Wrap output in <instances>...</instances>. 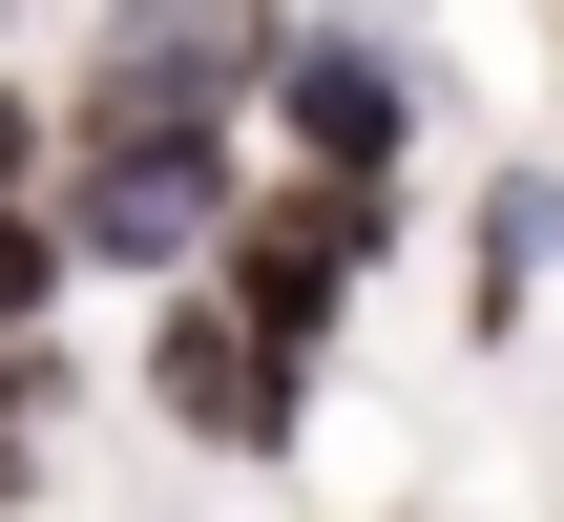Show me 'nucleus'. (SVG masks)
Here are the masks:
<instances>
[{"label": "nucleus", "instance_id": "nucleus-1", "mask_svg": "<svg viewBox=\"0 0 564 522\" xmlns=\"http://www.w3.org/2000/svg\"><path fill=\"white\" fill-rule=\"evenodd\" d=\"M251 126H167V105H63V251H84V293H188L209 251H230V209H251Z\"/></svg>", "mask_w": 564, "mask_h": 522}, {"label": "nucleus", "instance_id": "nucleus-2", "mask_svg": "<svg viewBox=\"0 0 564 522\" xmlns=\"http://www.w3.org/2000/svg\"><path fill=\"white\" fill-rule=\"evenodd\" d=\"M398 272H419V188H335V167H251V209H230V251H209V293H230L272 356H314V377H335V335H356Z\"/></svg>", "mask_w": 564, "mask_h": 522}, {"label": "nucleus", "instance_id": "nucleus-3", "mask_svg": "<svg viewBox=\"0 0 564 522\" xmlns=\"http://www.w3.org/2000/svg\"><path fill=\"white\" fill-rule=\"evenodd\" d=\"M314 398H335V377H314V356H272L209 272H188V293H147V335H126V418H147L167 460H209V481H272V460L314 439Z\"/></svg>", "mask_w": 564, "mask_h": 522}, {"label": "nucleus", "instance_id": "nucleus-4", "mask_svg": "<svg viewBox=\"0 0 564 522\" xmlns=\"http://www.w3.org/2000/svg\"><path fill=\"white\" fill-rule=\"evenodd\" d=\"M314 0H84V63L63 105H167V126H251L272 146V63H293Z\"/></svg>", "mask_w": 564, "mask_h": 522}, {"label": "nucleus", "instance_id": "nucleus-5", "mask_svg": "<svg viewBox=\"0 0 564 522\" xmlns=\"http://www.w3.org/2000/svg\"><path fill=\"white\" fill-rule=\"evenodd\" d=\"M419 146H440V63H419V21H293V63H272V167L419 188Z\"/></svg>", "mask_w": 564, "mask_h": 522}, {"label": "nucleus", "instance_id": "nucleus-6", "mask_svg": "<svg viewBox=\"0 0 564 522\" xmlns=\"http://www.w3.org/2000/svg\"><path fill=\"white\" fill-rule=\"evenodd\" d=\"M544 293H564V167H502V188L460 209V314H481V335H523Z\"/></svg>", "mask_w": 564, "mask_h": 522}, {"label": "nucleus", "instance_id": "nucleus-7", "mask_svg": "<svg viewBox=\"0 0 564 522\" xmlns=\"http://www.w3.org/2000/svg\"><path fill=\"white\" fill-rule=\"evenodd\" d=\"M63 398H84V356H63V335H21V356H0V522L63 481Z\"/></svg>", "mask_w": 564, "mask_h": 522}, {"label": "nucleus", "instance_id": "nucleus-8", "mask_svg": "<svg viewBox=\"0 0 564 522\" xmlns=\"http://www.w3.org/2000/svg\"><path fill=\"white\" fill-rule=\"evenodd\" d=\"M84 314V251H63V209H0V356L21 335H63Z\"/></svg>", "mask_w": 564, "mask_h": 522}, {"label": "nucleus", "instance_id": "nucleus-9", "mask_svg": "<svg viewBox=\"0 0 564 522\" xmlns=\"http://www.w3.org/2000/svg\"><path fill=\"white\" fill-rule=\"evenodd\" d=\"M42 188H63V84L0 63V209H42Z\"/></svg>", "mask_w": 564, "mask_h": 522}, {"label": "nucleus", "instance_id": "nucleus-10", "mask_svg": "<svg viewBox=\"0 0 564 522\" xmlns=\"http://www.w3.org/2000/svg\"><path fill=\"white\" fill-rule=\"evenodd\" d=\"M544 167H564V63H544Z\"/></svg>", "mask_w": 564, "mask_h": 522}, {"label": "nucleus", "instance_id": "nucleus-11", "mask_svg": "<svg viewBox=\"0 0 564 522\" xmlns=\"http://www.w3.org/2000/svg\"><path fill=\"white\" fill-rule=\"evenodd\" d=\"M377 522H419V502H377Z\"/></svg>", "mask_w": 564, "mask_h": 522}, {"label": "nucleus", "instance_id": "nucleus-12", "mask_svg": "<svg viewBox=\"0 0 564 522\" xmlns=\"http://www.w3.org/2000/svg\"><path fill=\"white\" fill-rule=\"evenodd\" d=\"M0 21H21V0H0Z\"/></svg>", "mask_w": 564, "mask_h": 522}, {"label": "nucleus", "instance_id": "nucleus-13", "mask_svg": "<svg viewBox=\"0 0 564 522\" xmlns=\"http://www.w3.org/2000/svg\"><path fill=\"white\" fill-rule=\"evenodd\" d=\"M544 522H564V502H544Z\"/></svg>", "mask_w": 564, "mask_h": 522}]
</instances>
